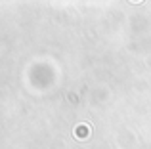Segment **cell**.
I'll use <instances>...</instances> for the list:
<instances>
[{"mask_svg": "<svg viewBox=\"0 0 151 149\" xmlns=\"http://www.w3.org/2000/svg\"><path fill=\"white\" fill-rule=\"evenodd\" d=\"M78 136H82V138L86 136V132H84V126H81V128H78Z\"/></svg>", "mask_w": 151, "mask_h": 149, "instance_id": "1", "label": "cell"}]
</instances>
